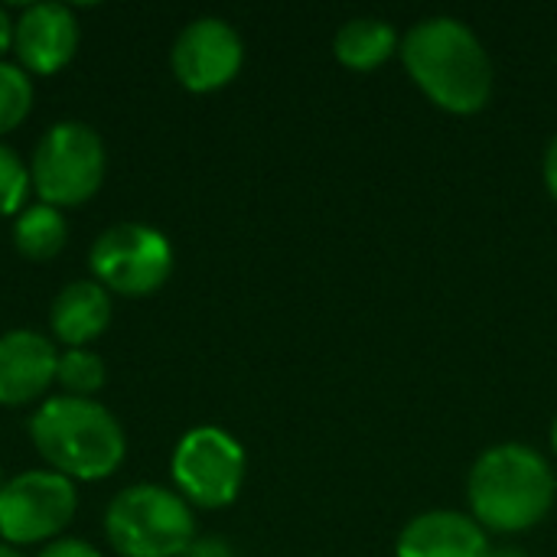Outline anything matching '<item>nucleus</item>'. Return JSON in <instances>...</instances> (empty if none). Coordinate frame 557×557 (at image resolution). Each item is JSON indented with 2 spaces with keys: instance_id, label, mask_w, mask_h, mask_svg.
Listing matches in <instances>:
<instances>
[{
  "instance_id": "nucleus-1",
  "label": "nucleus",
  "mask_w": 557,
  "mask_h": 557,
  "mask_svg": "<svg viewBox=\"0 0 557 557\" xmlns=\"http://www.w3.org/2000/svg\"><path fill=\"white\" fill-rule=\"evenodd\" d=\"M414 85L450 114H476L493 95V62L480 36L454 16H428L401 39Z\"/></svg>"
},
{
  "instance_id": "nucleus-2",
  "label": "nucleus",
  "mask_w": 557,
  "mask_h": 557,
  "mask_svg": "<svg viewBox=\"0 0 557 557\" xmlns=\"http://www.w3.org/2000/svg\"><path fill=\"white\" fill-rule=\"evenodd\" d=\"M29 441L65 480H108L127 457L121 421L95 398L55 395L29 418Z\"/></svg>"
},
{
  "instance_id": "nucleus-3",
  "label": "nucleus",
  "mask_w": 557,
  "mask_h": 557,
  "mask_svg": "<svg viewBox=\"0 0 557 557\" xmlns=\"http://www.w3.org/2000/svg\"><path fill=\"white\" fill-rule=\"evenodd\" d=\"M473 519L493 532H525L555 506V473L542 454L525 444L490 447L470 470Z\"/></svg>"
},
{
  "instance_id": "nucleus-4",
  "label": "nucleus",
  "mask_w": 557,
  "mask_h": 557,
  "mask_svg": "<svg viewBox=\"0 0 557 557\" xmlns=\"http://www.w3.org/2000/svg\"><path fill=\"white\" fill-rule=\"evenodd\" d=\"M104 535L121 557H183L196 542V519L180 493L137 483L108 503Z\"/></svg>"
},
{
  "instance_id": "nucleus-5",
  "label": "nucleus",
  "mask_w": 557,
  "mask_h": 557,
  "mask_svg": "<svg viewBox=\"0 0 557 557\" xmlns=\"http://www.w3.org/2000/svg\"><path fill=\"white\" fill-rule=\"evenodd\" d=\"M104 140L85 121H59L52 124L29 160V180L39 193V202L69 209L88 202L104 180Z\"/></svg>"
},
{
  "instance_id": "nucleus-6",
  "label": "nucleus",
  "mask_w": 557,
  "mask_h": 557,
  "mask_svg": "<svg viewBox=\"0 0 557 557\" xmlns=\"http://www.w3.org/2000/svg\"><path fill=\"white\" fill-rule=\"evenodd\" d=\"M88 264L108 294L114 290L124 297H147L170 281L173 245L153 225L117 222L91 242Z\"/></svg>"
},
{
  "instance_id": "nucleus-7",
  "label": "nucleus",
  "mask_w": 557,
  "mask_h": 557,
  "mask_svg": "<svg viewBox=\"0 0 557 557\" xmlns=\"http://www.w3.org/2000/svg\"><path fill=\"white\" fill-rule=\"evenodd\" d=\"M180 496L202 509L232 506L245 483V450L222 428H193L180 437L170 460Z\"/></svg>"
},
{
  "instance_id": "nucleus-8",
  "label": "nucleus",
  "mask_w": 557,
  "mask_h": 557,
  "mask_svg": "<svg viewBox=\"0 0 557 557\" xmlns=\"http://www.w3.org/2000/svg\"><path fill=\"white\" fill-rule=\"evenodd\" d=\"M78 509L75 483L52 470H29L0 486V542L10 548L52 542Z\"/></svg>"
},
{
  "instance_id": "nucleus-9",
  "label": "nucleus",
  "mask_w": 557,
  "mask_h": 557,
  "mask_svg": "<svg viewBox=\"0 0 557 557\" xmlns=\"http://www.w3.org/2000/svg\"><path fill=\"white\" fill-rule=\"evenodd\" d=\"M245 62V42L222 16H199L186 23L173 42L170 65L183 88L215 91L228 85Z\"/></svg>"
},
{
  "instance_id": "nucleus-10",
  "label": "nucleus",
  "mask_w": 557,
  "mask_h": 557,
  "mask_svg": "<svg viewBox=\"0 0 557 557\" xmlns=\"http://www.w3.org/2000/svg\"><path fill=\"white\" fill-rule=\"evenodd\" d=\"M78 49V20L65 3L39 0L23 7L13 26L16 65L33 75H52L72 62Z\"/></svg>"
},
{
  "instance_id": "nucleus-11",
  "label": "nucleus",
  "mask_w": 557,
  "mask_h": 557,
  "mask_svg": "<svg viewBox=\"0 0 557 557\" xmlns=\"http://www.w3.org/2000/svg\"><path fill=\"white\" fill-rule=\"evenodd\" d=\"M59 352L39 330H10L0 336V405L20 408L49 392Z\"/></svg>"
},
{
  "instance_id": "nucleus-12",
  "label": "nucleus",
  "mask_w": 557,
  "mask_h": 557,
  "mask_svg": "<svg viewBox=\"0 0 557 557\" xmlns=\"http://www.w3.org/2000/svg\"><path fill=\"white\" fill-rule=\"evenodd\" d=\"M398 557H490V539L473 516L434 509L405 525Z\"/></svg>"
},
{
  "instance_id": "nucleus-13",
  "label": "nucleus",
  "mask_w": 557,
  "mask_h": 557,
  "mask_svg": "<svg viewBox=\"0 0 557 557\" xmlns=\"http://www.w3.org/2000/svg\"><path fill=\"white\" fill-rule=\"evenodd\" d=\"M111 323V294L98 281L65 284L49 310V326L59 343L69 349H85Z\"/></svg>"
},
{
  "instance_id": "nucleus-14",
  "label": "nucleus",
  "mask_w": 557,
  "mask_h": 557,
  "mask_svg": "<svg viewBox=\"0 0 557 557\" xmlns=\"http://www.w3.org/2000/svg\"><path fill=\"white\" fill-rule=\"evenodd\" d=\"M333 49H336V59L346 69L369 72V69H379L382 62L392 59V52L398 49V33L385 20L356 16V20H349V23L339 26Z\"/></svg>"
},
{
  "instance_id": "nucleus-15",
  "label": "nucleus",
  "mask_w": 557,
  "mask_h": 557,
  "mask_svg": "<svg viewBox=\"0 0 557 557\" xmlns=\"http://www.w3.org/2000/svg\"><path fill=\"white\" fill-rule=\"evenodd\" d=\"M65 238H69V225L55 206L36 202V206H26L13 219V245L29 261L55 258L65 248Z\"/></svg>"
},
{
  "instance_id": "nucleus-16",
  "label": "nucleus",
  "mask_w": 557,
  "mask_h": 557,
  "mask_svg": "<svg viewBox=\"0 0 557 557\" xmlns=\"http://www.w3.org/2000/svg\"><path fill=\"white\" fill-rule=\"evenodd\" d=\"M108 372H104V359L91 349H65L59 356V369H55V382L75 395V398H91L101 385H104Z\"/></svg>"
},
{
  "instance_id": "nucleus-17",
  "label": "nucleus",
  "mask_w": 557,
  "mask_h": 557,
  "mask_svg": "<svg viewBox=\"0 0 557 557\" xmlns=\"http://www.w3.org/2000/svg\"><path fill=\"white\" fill-rule=\"evenodd\" d=\"M33 108V82L16 62L0 59V137L23 124Z\"/></svg>"
},
{
  "instance_id": "nucleus-18",
  "label": "nucleus",
  "mask_w": 557,
  "mask_h": 557,
  "mask_svg": "<svg viewBox=\"0 0 557 557\" xmlns=\"http://www.w3.org/2000/svg\"><path fill=\"white\" fill-rule=\"evenodd\" d=\"M29 166L20 160V153L0 140V215H20L26 209V196H29Z\"/></svg>"
},
{
  "instance_id": "nucleus-19",
  "label": "nucleus",
  "mask_w": 557,
  "mask_h": 557,
  "mask_svg": "<svg viewBox=\"0 0 557 557\" xmlns=\"http://www.w3.org/2000/svg\"><path fill=\"white\" fill-rule=\"evenodd\" d=\"M39 557H101V552L85 539H59V542H49Z\"/></svg>"
},
{
  "instance_id": "nucleus-20",
  "label": "nucleus",
  "mask_w": 557,
  "mask_h": 557,
  "mask_svg": "<svg viewBox=\"0 0 557 557\" xmlns=\"http://www.w3.org/2000/svg\"><path fill=\"white\" fill-rule=\"evenodd\" d=\"M183 557H235L232 545L222 539H196Z\"/></svg>"
},
{
  "instance_id": "nucleus-21",
  "label": "nucleus",
  "mask_w": 557,
  "mask_h": 557,
  "mask_svg": "<svg viewBox=\"0 0 557 557\" xmlns=\"http://www.w3.org/2000/svg\"><path fill=\"white\" fill-rule=\"evenodd\" d=\"M545 183H548V193L557 199V137L548 144V153H545Z\"/></svg>"
},
{
  "instance_id": "nucleus-22",
  "label": "nucleus",
  "mask_w": 557,
  "mask_h": 557,
  "mask_svg": "<svg viewBox=\"0 0 557 557\" xmlns=\"http://www.w3.org/2000/svg\"><path fill=\"white\" fill-rule=\"evenodd\" d=\"M13 20H10V13L0 7V59H3V52H10L13 49Z\"/></svg>"
},
{
  "instance_id": "nucleus-23",
  "label": "nucleus",
  "mask_w": 557,
  "mask_h": 557,
  "mask_svg": "<svg viewBox=\"0 0 557 557\" xmlns=\"http://www.w3.org/2000/svg\"><path fill=\"white\" fill-rule=\"evenodd\" d=\"M490 557H529L525 552H519V548H503V552H490Z\"/></svg>"
},
{
  "instance_id": "nucleus-24",
  "label": "nucleus",
  "mask_w": 557,
  "mask_h": 557,
  "mask_svg": "<svg viewBox=\"0 0 557 557\" xmlns=\"http://www.w3.org/2000/svg\"><path fill=\"white\" fill-rule=\"evenodd\" d=\"M0 557H23V555H20V548H10V545H3V542H0Z\"/></svg>"
},
{
  "instance_id": "nucleus-25",
  "label": "nucleus",
  "mask_w": 557,
  "mask_h": 557,
  "mask_svg": "<svg viewBox=\"0 0 557 557\" xmlns=\"http://www.w3.org/2000/svg\"><path fill=\"white\" fill-rule=\"evenodd\" d=\"M552 447H555V454H557V418H555V424H552Z\"/></svg>"
},
{
  "instance_id": "nucleus-26",
  "label": "nucleus",
  "mask_w": 557,
  "mask_h": 557,
  "mask_svg": "<svg viewBox=\"0 0 557 557\" xmlns=\"http://www.w3.org/2000/svg\"><path fill=\"white\" fill-rule=\"evenodd\" d=\"M3 483H7V480H3V467H0V486H3Z\"/></svg>"
}]
</instances>
